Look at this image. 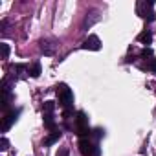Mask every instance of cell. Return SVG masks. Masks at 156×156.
<instances>
[{"mask_svg": "<svg viewBox=\"0 0 156 156\" xmlns=\"http://www.w3.org/2000/svg\"><path fill=\"white\" fill-rule=\"evenodd\" d=\"M55 92H57V98H59L61 107H64V108L68 110V107L72 105V99H73V94H72V90L68 88V85H64V83L57 85Z\"/></svg>", "mask_w": 156, "mask_h": 156, "instance_id": "cell-1", "label": "cell"}, {"mask_svg": "<svg viewBox=\"0 0 156 156\" xmlns=\"http://www.w3.org/2000/svg\"><path fill=\"white\" fill-rule=\"evenodd\" d=\"M79 151H81L83 156H96L98 154V147L90 140H85V138L79 141Z\"/></svg>", "mask_w": 156, "mask_h": 156, "instance_id": "cell-2", "label": "cell"}, {"mask_svg": "<svg viewBox=\"0 0 156 156\" xmlns=\"http://www.w3.org/2000/svg\"><path fill=\"white\" fill-rule=\"evenodd\" d=\"M81 48L83 50H92V51H98L99 48H101V42H99V39L96 37V35H90L83 44H81Z\"/></svg>", "mask_w": 156, "mask_h": 156, "instance_id": "cell-3", "label": "cell"}, {"mask_svg": "<svg viewBox=\"0 0 156 156\" xmlns=\"http://www.w3.org/2000/svg\"><path fill=\"white\" fill-rule=\"evenodd\" d=\"M85 132H88L87 119H85V114L79 112V114H77V134H85Z\"/></svg>", "mask_w": 156, "mask_h": 156, "instance_id": "cell-4", "label": "cell"}, {"mask_svg": "<svg viewBox=\"0 0 156 156\" xmlns=\"http://www.w3.org/2000/svg\"><path fill=\"white\" fill-rule=\"evenodd\" d=\"M17 116H19V112H11V114H8V116L4 118V121H2V130H4V132L11 127V123L17 119Z\"/></svg>", "mask_w": 156, "mask_h": 156, "instance_id": "cell-5", "label": "cell"}, {"mask_svg": "<svg viewBox=\"0 0 156 156\" xmlns=\"http://www.w3.org/2000/svg\"><path fill=\"white\" fill-rule=\"evenodd\" d=\"M138 41H140L141 44H151V42H152V31H151V30L141 31V33L138 35Z\"/></svg>", "mask_w": 156, "mask_h": 156, "instance_id": "cell-6", "label": "cell"}, {"mask_svg": "<svg viewBox=\"0 0 156 156\" xmlns=\"http://www.w3.org/2000/svg\"><path fill=\"white\" fill-rule=\"evenodd\" d=\"M61 134H62L61 130H53V132H51V134H50V136L44 140V145H51V143H55V141L61 138Z\"/></svg>", "mask_w": 156, "mask_h": 156, "instance_id": "cell-7", "label": "cell"}, {"mask_svg": "<svg viewBox=\"0 0 156 156\" xmlns=\"http://www.w3.org/2000/svg\"><path fill=\"white\" fill-rule=\"evenodd\" d=\"M152 4H154V2H152V0H149V2H143L141 6H143L145 9H147V8L151 9V8H152ZM143 19H147V20H152V19H154V13H152V11H149V13L145 11V15H143Z\"/></svg>", "mask_w": 156, "mask_h": 156, "instance_id": "cell-8", "label": "cell"}, {"mask_svg": "<svg viewBox=\"0 0 156 156\" xmlns=\"http://www.w3.org/2000/svg\"><path fill=\"white\" fill-rule=\"evenodd\" d=\"M28 72H30L31 77H39V75H41V64H39V62H33V64L28 68Z\"/></svg>", "mask_w": 156, "mask_h": 156, "instance_id": "cell-9", "label": "cell"}, {"mask_svg": "<svg viewBox=\"0 0 156 156\" xmlns=\"http://www.w3.org/2000/svg\"><path fill=\"white\" fill-rule=\"evenodd\" d=\"M44 125L48 127V129H55V121H53V116L51 114H44Z\"/></svg>", "mask_w": 156, "mask_h": 156, "instance_id": "cell-10", "label": "cell"}, {"mask_svg": "<svg viewBox=\"0 0 156 156\" xmlns=\"http://www.w3.org/2000/svg\"><path fill=\"white\" fill-rule=\"evenodd\" d=\"M53 108H55V103H53V101H46V103L42 105L44 114H51V112H53Z\"/></svg>", "mask_w": 156, "mask_h": 156, "instance_id": "cell-11", "label": "cell"}, {"mask_svg": "<svg viewBox=\"0 0 156 156\" xmlns=\"http://www.w3.org/2000/svg\"><path fill=\"white\" fill-rule=\"evenodd\" d=\"M0 50H2V59H8V57H9V46H8L6 42L0 44Z\"/></svg>", "mask_w": 156, "mask_h": 156, "instance_id": "cell-12", "label": "cell"}, {"mask_svg": "<svg viewBox=\"0 0 156 156\" xmlns=\"http://www.w3.org/2000/svg\"><path fill=\"white\" fill-rule=\"evenodd\" d=\"M8 147H9L8 138H0V151H8Z\"/></svg>", "mask_w": 156, "mask_h": 156, "instance_id": "cell-13", "label": "cell"}, {"mask_svg": "<svg viewBox=\"0 0 156 156\" xmlns=\"http://www.w3.org/2000/svg\"><path fill=\"white\" fill-rule=\"evenodd\" d=\"M57 156H70V151H68L66 147H62V149L57 152Z\"/></svg>", "mask_w": 156, "mask_h": 156, "instance_id": "cell-14", "label": "cell"}, {"mask_svg": "<svg viewBox=\"0 0 156 156\" xmlns=\"http://www.w3.org/2000/svg\"><path fill=\"white\" fill-rule=\"evenodd\" d=\"M149 68H151L152 72H156V59H151V62H149Z\"/></svg>", "mask_w": 156, "mask_h": 156, "instance_id": "cell-15", "label": "cell"}, {"mask_svg": "<svg viewBox=\"0 0 156 156\" xmlns=\"http://www.w3.org/2000/svg\"><path fill=\"white\" fill-rule=\"evenodd\" d=\"M143 57H152V50H143Z\"/></svg>", "mask_w": 156, "mask_h": 156, "instance_id": "cell-16", "label": "cell"}]
</instances>
